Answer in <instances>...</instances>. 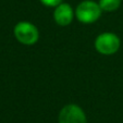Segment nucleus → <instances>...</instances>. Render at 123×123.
<instances>
[{
    "label": "nucleus",
    "instance_id": "3",
    "mask_svg": "<svg viewBox=\"0 0 123 123\" xmlns=\"http://www.w3.org/2000/svg\"><path fill=\"white\" fill-rule=\"evenodd\" d=\"M95 48L99 54L111 56L116 54L120 48V38L114 33H101L95 39Z\"/></svg>",
    "mask_w": 123,
    "mask_h": 123
},
{
    "label": "nucleus",
    "instance_id": "6",
    "mask_svg": "<svg viewBox=\"0 0 123 123\" xmlns=\"http://www.w3.org/2000/svg\"><path fill=\"white\" fill-rule=\"evenodd\" d=\"M122 0H99V6L102 11L105 12H113L118 10L121 6Z\"/></svg>",
    "mask_w": 123,
    "mask_h": 123
},
{
    "label": "nucleus",
    "instance_id": "5",
    "mask_svg": "<svg viewBox=\"0 0 123 123\" xmlns=\"http://www.w3.org/2000/svg\"><path fill=\"white\" fill-rule=\"evenodd\" d=\"M75 16V11L69 3L61 2L57 7H55L54 11V19L58 25L68 26L73 21V18Z\"/></svg>",
    "mask_w": 123,
    "mask_h": 123
},
{
    "label": "nucleus",
    "instance_id": "4",
    "mask_svg": "<svg viewBox=\"0 0 123 123\" xmlns=\"http://www.w3.org/2000/svg\"><path fill=\"white\" fill-rule=\"evenodd\" d=\"M58 121L59 123H87V118L80 106L70 104L61 109Z\"/></svg>",
    "mask_w": 123,
    "mask_h": 123
},
{
    "label": "nucleus",
    "instance_id": "7",
    "mask_svg": "<svg viewBox=\"0 0 123 123\" xmlns=\"http://www.w3.org/2000/svg\"><path fill=\"white\" fill-rule=\"evenodd\" d=\"M39 1L46 7H57L62 2V0H39Z\"/></svg>",
    "mask_w": 123,
    "mask_h": 123
},
{
    "label": "nucleus",
    "instance_id": "1",
    "mask_svg": "<svg viewBox=\"0 0 123 123\" xmlns=\"http://www.w3.org/2000/svg\"><path fill=\"white\" fill-rule=\"evenodd\" d=\"M101 8L99 3L93 0H84L75 9V18L81 23L92 24L96 22L101 15Z\"/></svg>",
    "mask_w": 123,
    "mask_h": 123
},
{
    "label": "nucleus",
    "instance_id": "2",
    "mask_svg": "<svg viewBox=\"0 0 123 123\" xmlns=\"http://www.w3.org/2000/svg\"><path fill=\"white\" fill-rule=\"evenodd\" d=\"M13 34L18 42L26 46L36 44L39 38V32L37 27L31 22L25 21L19 22L14 26Z\"/></svg>",
    "mask_w": 123,
    "mask_h": 123
}]
</instances>
